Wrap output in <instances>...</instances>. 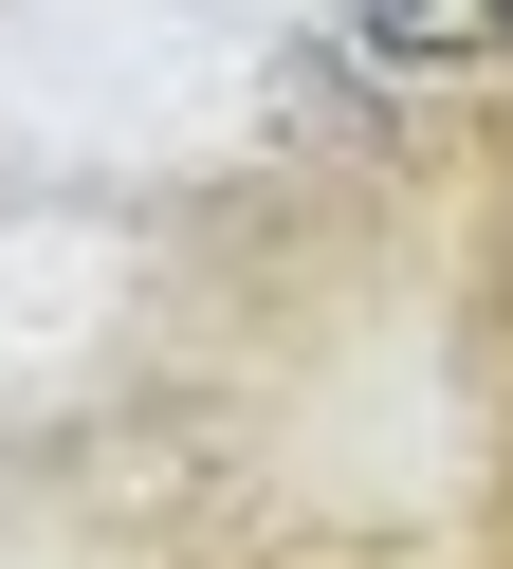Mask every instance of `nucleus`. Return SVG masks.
Instances as JSON below:
<instances>
[{
	"instance_id": "f257e3e1",
	"label": "nucleus",
	"mask_w": 513,
	"mask_h": 569,
	"mask_svg": "<svg viewBox=\"0 0 513 569\" xmlns=\"http://www.w3.org/2000/svg\"><path fill=\"white\" fill-rule=\"evenodd\" d=\"M366 38L440 74V56H495V38H513V0H366Z\"/></svg>"
}]
</instances>
